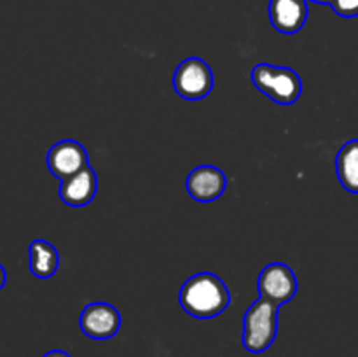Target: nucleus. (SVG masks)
I'll list each match as a JSON object with an SVG mask.
<instances>
[{
  "instance_id": "f257e3e1",
  "label": "nucleus",
  "mask_w": 358,
  "mask_h": 357,
  "mask_svg": "<svg viewBox=\"0 0 358 357\" xmlns=\"http://www.w3.org/2000/svg\"><path fill=\"white\" fill-rule=\"evenodd\" d=\"M178 303L191 317L208 321L229 307L231 294L222 279L210 272H203L185 280L178 293Z\"/></svg>"
},
{
  "instance_id": "f03ea898",
  "label": "nucleus",
  "mask_w": 358,
  "mask_h": 357,
  "mask_svg": "<svg viewBox=\"0 0 358 357\" xmlns=\"http://www.w3.org/2000/svg\"><path fill=\"white\" fill-rule=\"evenodd\" d=\"M278 310L280 304L262 296H259V300L247 308L241 336L245 350L262 354L273 345L278 335Z\"/></svg>"
},
{
  "instance_id": "7ed1b4c3",
  "label": "nucleus",
  "mask_w": 358,
  "mask_h": 357,
  "mask_svg": "<svg viewBox=\"0 0 358 357\" xmlns=\"http://www.w3.org/2000/svg\"><path fill=\"white\" fill-rule=\"evenodd\" d=\"M252 83L269 100L280 105H292L303 93V80L287 66H276L271 63H259L252 70Z\"/></svg>"
},
{
  "instance_id": "20e7f679",
  "label": "nucleus",
  "mask_w": 358,
  "mask_h": 357,
  "mask_svg": "<svg viewBox=\"0 0 358 357\" xmlns=\"http://www.w3.org/2000/svg\"><path fill=\"white\" fill-rule=\"evenodd\" d=\"M213 72L201 58L184 59L173 74V88L178 97L185 100H203L213 90Z\"/></svg>"
},
{
  "instance_id": "39448f33",
  "label": "nucleus",
  "mask_w": 358,
  "mask_h": 357,
  "mask_svg": "<svg viewBox=\"0 0 358 357\" xmlns=\"http://www.w3.org/2000/svg\"><path fill=\"white\" fill-rule=\"evenodd\" d=\"M257 287L262 298H268L282 307L297 294L296 273L283 262H269L259 273Z\"/></svg>"
},
{
  "instance_id": "423d86ee",
  "label": "nucleus",
  "mask_w": 358,
  "mask_h": 357,
  "mask_svg": "<svg viewBox=\"0 0 358 357\" xmlns=\"http://www.w3.org/2000/svg\"><path fill=\"white\" fill-rule=\"evenodd\" d=\"M79 328L91 340H110L121 329V314L110 303H90L80 312Z\"/></svg>"
},
{
  "instance_id": "0eeeda50",
  "label": "nucleus",
  "mask_w": 358,
  "mask_h": 357,
  "mask_svg": "<svg viewBox=\"0 0 358 357\" xmlns=\"http://www.w3.org/2000/svg\"><path fill=\"white\" fill-rule=\"evenodd\" d=\"M48 168L56 178L65 181L90 164L87 150L77 140H59L48 150Z\"/></svg>"
},
{
  "instance_id": "6e6552de",
  "label": "nucleus",
  "mask_w": 358,
  "mask_h": 357,
  "mask_svg": "<svg viewBox=\"0 0 358 357\" xmlns=\"http://www.w3.org/2000/svg\"><path fill=\"white\" fill-rule=\"evenodd\" d=\"M227 188V177L220 168L212 164L196 167L185 181L189 196L199 203H210L219 200Z\"/></svg>"
},
{
  "instance_id": "1a4fd4ad",
  "label": "nucleus",
  "mask_w": 358,
  "mask_h": 357,
  "mask_svg": "<svg viewBox=\"0 0 358 357\" xmlns=\"http://www.w3.org/2000/svg\"><path fill=\"white\" fill-rule=\"evenodd\" d=\"M269 21L280 34L292 35L308 21V0H269Z\"/></svg>"
},
{
  "instance_id": "9d476101",
  "label": "nucleus",
  "mask_w": 358,
  "mask_h": 357,
  "mask_svg": "<svg viewBox=\"0 0 358 357\" xmlns=\"http://www.w3.org/2000/svg\"><path fill=\"white\" fill-rule=\"evenodd\" d=\"M98 191V177L93 168L87 164L72 177L62 181L59 186V198L65 205L72 209H83L90 205Z\"/></svg>"
},
{
  "instance_id": "9b49d317",
  "label": "nucleus",
  "mask_w": 358,
  "mask_h": 357,
  "mask_svg": "<svg viewBox=\"0 0 358 357\" xmlns=\"http://www.w3.org/2000/svg\"><path fill=\"white\" fill-rule=\"evenodd\" d=\"M28 258H30V272L37 279H51L58 272L59 254L52 244L45 240H34L28 247Z\"/></svg>"
},
{
  "instance_id": "f8f14e48",
  "label": "nucleus",
  "mask_w": 358,
  "mask_h": 357,
  "mask_svg": "<svg viewBox=\"0 0 358 357\" xmlns=\"http://www.w3.org/2000/svg\"><path fill=\"white\" fill-rule=\"evenodd\" d=\"M336 174L348 192L358 195V139L350 140L336 156Z\"/></svg>"
},
{
  "instance_id": "ddd939ff",
  "label": "nucleus",
  "mask_w": 358,
  "mask_h": 357,
  "mask_svg": "<svg viewBox=\"0 0 358 357\" xmlns=\"http://www.w3.org/2000/svg\"><path fill=\"white\" fill-rule=\"evenodd\" d=\"M334 13L341 18H357L358 16V0H334L331 4Z\"/></svg>"
},
{
  "instance_id": "4468645a",
  "label": "nucleus",
  "mask_w": 358,
  "mask_h": 357,
  "mask_svg": "<svg viewBox=\"0 0 358 357\" xmlns=\"http://www.w3.org/2000/svg\"><path fill=\"white\" fill-rule=\"evenodd\" d=\"M42 357H72L70 354H66L65 350H49L48 354H44Z\"/></svg>"
},
{
  "instance_id": "2eb2a0df",
  "label": "nucleus",
  "mask_w": 358,
  "mask_h": 357,
  "mask_svg": "<svg viewBox=\"0 0 358 357\" xmlns=\"http://www.w3.org/2000/svg\"><path fill=\"white\" fill-rule=\"evenodd\" d=\"M7 282V273H6V268H3L2 265H0V290H2V287L6 286Z\"/></svg>"
},
{
  "instance_id": "dca6fc26",
  "label": "nucleus",
  "mask_w": 358,
  "mask_h": 357,
  "mask_svg": "<svg viewBox=\"0 0 358 357\" xmlns=\"http://www.w3.org/2000/svg\"><path fill=\"white\" fill-rule=\"evenodd\" d=\"M308 2H313V4H322V6H331L334 0H308Z\"/></svg>"
}]
</instances>
